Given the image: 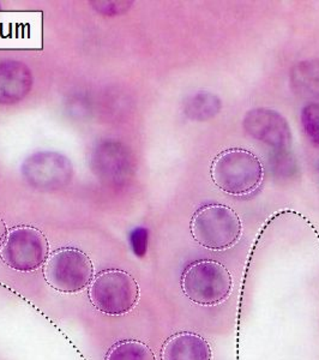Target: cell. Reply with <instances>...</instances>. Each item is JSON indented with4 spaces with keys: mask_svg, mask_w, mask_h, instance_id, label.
I'll use <instances>...</instances> for the list:
<instances>
[{
    "mask_svg": "<svg viewBox=\"0 0 319 360\" xmlns=\"http://www.w3.org/2000/svg\"><path fill=\"white\" fill-rule=\"evenodd\" d=\"M23 173L29 183L35 186L49 188L65 184L70 179L72 166L69 160L56 153H39L29 158L23 166Z\"/></svg>",
    "mask_w": 319,
    "mask_h": 360,
    "instance_id": "obj_8",
    "label": "cell"
},
{
    "mask_svg": "<svg viewBox=\"0 0 319 360\" xmlns=\"http://www.w3.org/2000/svg\"><path fill=\"white\" fill-rule=\"evenodd\" d=\"M33 84L30 70L20 62L0 64V103L21 101Z\"/></svg>",
    "mask_w": 319,
    "mask_h": 360,
    "instance_id": "obj_10",
    "label": "cell"
},
{
    "mask_svg": "<svg viewBox=\"0 0 319 360\" xmlns=\"http://www.w3.org/2000/svg\"><path fill=\"white\" fill-rule=\"evenodd\" d=\"M88 297L91 305L105 315H126L138 304L139 286L127 271L103 270L88 287Z\"/></svg>",
    "mask_w": 319,
    "mask_h": 360,
    "instance_id": "obj_4",
    "label": "cell"
},
{
    "mask_svg": "<svg viewBox=\"0 0 319 360\" xmlns=\"http://www.w3.org/2000/svg\"><path fill=\"white\" fill-rule=\"evenodd\" d=\"M42 268L46 283L62 293H78L86 290L95 276L94 266L89 256L74 248L54 251Z\"/></svg>",
    "mask_w": 319,
    "mask_h": 360,
    "instance_id": "obj_5",
    "label": "cell"
},
{
    "mask_svg": "<svg viewBox=\"0 0 319 360\" xmlns=\"http://www.w3.org/2000/svg\"><path fill=\"white\" fill-rule=\"evenodd\" d=\"M301 125L312 146L319 148V103H307L301 111Z\"/></svg>",
    "mask_w": 319,
    "mask_h": 360,
    "instance_id": "obj_14",
    "label": "cell"
},
{
    "mask_svg": "<svg viewBox=\"0 0 319 360\" xmlns=\"http://www.w3.org/2000/svg\"><path fill=\"white\" fill-rule=\"evenodd\" d=\"M221 108V100L216 95L209 91H200L186 100L184 112L191 120L207 122L215 118Z\"/></svg>",
    "mask_w": 319,
    "mask_h": 360,
    "instance_id": "obj_12",
    "label": "cell"
},
{
    "mask_svg": "<svg viewBox=\"0 0 319 360\" xmlns=\"http://www.w3.org/2000/svg\"><path fill=\"white\" fill-rule=\"evenodd\" d=\"M214 184L230 196H250L262 184L264 168L254 153L229 148L219 153L210 166Z\"/></svg>",
    "mask_w": 319,
    "mask_h": 360,
    "instance_id": "obj_1",
    "label": "cell"
},
{
    "mask_svg": "<svg viewBox=\"0 0 319 360\" xmlns=\"http://www.w3.org/2000/svg\"><path fill=\"white\" fill-rule=\"evenodd\" d=\"M291 86L301 98L319 100V60L298 63L291 70Z\"/></svg>",
    "mask_w": 319,
    "mask_h": 360,
    "instance_id": "obj_11",
    "label": "cell"
},
{
    "mask_svg": "<svg viewBox=\"0 0 319 360\" xmlns=\"http://www.w3.org/2000/svg\"><path fill=\"white\" fill-rule=\"evenodd\" d=\"M193 239L211 251H223L242 238V224L233 209L225 205H202L190 224Z\"/></svg>",
    "mask_w": 319,
    "mask_h": 360,
    "instance_id": "obj_2",
    "label": "cell"
},
{
    "mask_svg": "<svg viewBox=\"0 0 319 360\" xmlns=\"http://www.w3.org/2000/svg\"><path fill=\"white\" fill-rule=\"evenodd\" d=\"M105 360H156L152 348L137 340H124L113 345Z\"/></svg>",
    "mask_w": 319,
    "mask_h": 360,
    "instance_id": "obj_13",
    "label": "cell"
},
{
    "mask_svg": "<svg viewBox=\"0 0 319 360\" xmlns=\"http://www.w3.org/2000/svg\"><path fill=\"white\" fill-rule=\"evenodd\" d=\"M208 341L196 333L181 332L171 336L161 349V360H211Z\"/></svg>",
    "mask_w": 319,
    "mask_h": 360,
    "instance_id": "obj_9",
    "label": "cell"
},
{
    "mask_svg": "<svg viewBox=\"0 0 319 360\" xmlns=\"http://www.w3.org/2000/svg\"><path fill=\"white\" fill-rule=\"evenodd\" d=\"M8 226L5 224L4 220L0 217V249L4 244L5 238L8 236Z\"/></svg>",
    "mask_w": 319,
    "mask_h": 360,
    "instance_id": "obj_15",
    "label": "cell"
},
{
    "mask_svg": "<svg viewBox=\"0 0 319 360\" xmlns=\"http://www.w3.org/2000/svg\"><path fill=\"white\" fill-rule=\"evenodd\" d=\"M242 127L252 139L273 148L275 154L287 153L292 146L289 124L281 113L275 110H251L244 117Z\"/></svg>",
    "mask_w": 319,
    "mask_h": 360,
    "instance_id": "obj_7",
    "label": "cell"
},
{
    "mask_svg": "<svg viewBox=\"0 0 319 360\" xmlns=\"http://www.w3.org/2000/svg\"><path fill=\"white\" fill-rule=\"evenodd\" d=\"M49 255L45 234L32 226H17L8 229L0 249L1 261L20 273H30L45 266Z\"/></svg>",
    "mask_w": 319,
    "mask_h": 360,
    "instance_id": "obj_6",
    "label": "cell"
},
{
    "mask_svg": "<svg viewBox=\"0 0 319 360\" xmlns=\"http://www.w3.org/2000/svg\"><path fill=\"white\" fill-rule=\"evenodd\" d=\"M181 290L193 303L214 307L223 303L233 288V278L223 264L211 259L193 262L181 275Z\"/></svg>",
    "mask_w": 319,
    "mask_h": 360,
    "instance_id": "obj_3",
    "label": "cell"
}]
</instances>
